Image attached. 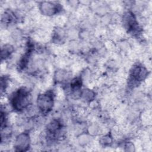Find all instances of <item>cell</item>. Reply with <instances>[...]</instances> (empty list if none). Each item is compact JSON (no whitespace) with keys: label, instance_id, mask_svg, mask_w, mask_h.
Here are the masks:
<instances>
[{"label":"cell","instance_id":"277c9868","mask_svg":"<svg viewBox=\"0 0 152 152\" xmlns=\"http://www.w3.org/2000/svg\"><path fill=\"white\" fill-rule=\"evenodd\" d=\"M29 136L26 133L20 134L15 141V148L18 151H25L29 147Z\"/></svg>","mask_w":152,"mask_h":152},{"label":"cell","instance_id":"52a82bcc","mask_svg":"<svg viewBox=\"0 0 152 152\" xmlns=\"http://www.w3.org/2000/svg\"><path fill=\"white\" fill-rule=\"evenodd\" d=\"M13 51V48L11 45H6L2 49V58L8 57Z\"/></svg>","mask_w":152,"mask_h":152},{"label":"cell","instance_id":"3957f363","mask_svg":"<svg viewBox=\"0 0 152 152\" xmlns=\"http://www.w3.org/2000/svg\"><path fill=\"white\" fill-rule=\"evenodd\" d=\"M147 75V70L145 68L141 65H135L133 66L131 71V80L135 82L142 81Z\"/></svg>","mask_w":152,"mask_h":152},{"label":"cell","instance_id":"7a4b0ae2","mask_svg":"<svg viewBox=\"0 0 152 152\" xmlns=\"http://www.w3.org/2000/svg\"><path fill=\"white\" fill-rule=\"evenodd\" d=\"M37 106L39 109L43 113L49 112L53 104V96L50 93L39 94L37 97Z\"/></svg>","mask_w":152,"mask_h":152},{"label":"cell","instance_id":"8992f818","mask_svg":"<svg viewBox=\"0 0 152 152\" xmlns=\"http://www.w3.org/2000/svg\"><path fill=\"white\" fill-rule=\"evenodd\" d=\"M61 127L62 125L58 121L53 120L48 125V132L50 134L55 135L56 134L59 132Z\"/></svg>","mask_w":152,"mask_h":152},{"label":"cell","instance_id":"ba28073f","mask_svg":"<svg viewBox=\"0 0 152 152\" xmlns=\"http://www.w3.org/2000/svg\"><path fill=\"white\" fill-rule=\"evenodd\" d=\"M81 95H82L86 100H90L92 99H93L94 96V93L93 91L90 90H84L82 92V93H81Z\"/></svg>","mask_w":152,"mask_h":152},{"label":"cell","instance_id":"6da1fadb","mask_svg":"<svg viewBox=\"0 0 152 152\" xmlns=\"http://www.w3.org/2000/svg\"><path fill=\"white\" fill-rule=\"evenodd\" d=\"M13 107L17 110H21L29 103V94L24 88H20L14 93L11 99Z\"/></svg>","mask_w":152,"mask_h":152},{"label":"cell","instance_id":"5b68a950","mask_svg":"<svg viewBox=\"0 0 152 152\" xmlns=\"http://www.w3.org/2000/svg\"><path fill=\"white\" fill-rule=\"evenodd\" d=\"M58 5L50 2H43L40 4V9L42 13L45 15H51L57 13L59 11Z\"/></svg>","mask_w":152,"mask_h":152}]
</instances>
